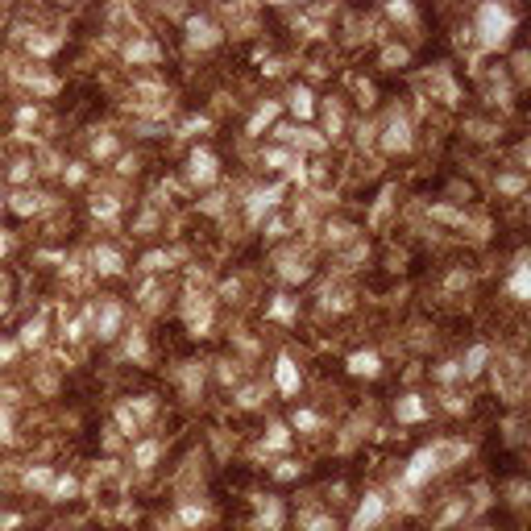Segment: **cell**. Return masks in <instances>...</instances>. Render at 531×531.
I'll list each match as a JSON object with an SVG mask.
<instances>
[{"mask_svg":"<svg viewBox=\"0 0 531 531\" xmlns=\"http://www.w3.org/2000/svg\"><path fill=\"white\" fill-rule=\"evenodd\" d=\"M511 33H515V8L494 4V0L478 8V37L486 50H503L511 42Z\"/></svg>","mask_w":531,"mask_h":531,"instance_id":"6da1fadb","label":"cell"},{"mask_svg":"<svg viewBox=\"0 0 531 531\" xmlns=\"http://www.w3.org/2000/svg\"><path fill=\"white\" fill-rule=\"evenodd\" d=\"M432 474H440V457H436V444H428V449H420L415 457H411V465L403 469V486L411 490V486H424Z\"/></svg>","mask_w":531,"mask_h":531,"instance_id":"7a4b0ae2","label":"cell"},{"mask_svg":"<svg viewBox=\"0 0 531 531\" xmlns=\"http://www.w3.org/2000/svg\"><path fill=\"white\" fill-rule=\"evenodd\" d=\"M220 37H224V29L212 17H187V42L195 50H212V46H220Z\"/></svg>","mask_w":531,"mask_h":531,"instance_id":"3957f363","label":"cell"},{"mask_svg":"<svg viewBox=\"0 0 531 531\" xmlns=\"http://www.w3.org/2000/svg\"><path fill=\"white\" fill-rule=\"evenodd\" d=\"M187 174H191V183L212 187V183L220 179V162H216V154H212V150H191V158H187Z\"/></svg>","mask_w":531,"mask_h":531,"instance_id":"277c9868","label":"cell"},{"mask_svg":"<svg viewBox=\"0 0 531 531\" xmlns=\"http://www.w3.org/2000/svg\"><path fill=\"white\" fill-rule=\"evenodd\" d=\"M382 515H386V498H382L378 490H370V494L361 498L357 515H353V531H374L382 523Z\"/></svg>","mask_w":531,"mask_h":531,"instance_id":"5b68a950","label":"cell"},{"mask_svg":"<svg viewBox=\"0 0 531 531\" xmlns=\"http://www.w3.org/2000/svg\"><path fill=\"white\" fill-rule=\"evenodd\" d=\"M120 316H125V307H120L116 299H104L100 312H91V328H96V336H100V341H112L116 328H120Z\"/></svg>","mask_w":531,"mask_h":531,"instance_id":"8992f818","label":"cell"},{"mask_svg":"<svg viewBox=\"0 0 531 531\" xmlns=\"http://www.w3.org/2000/svg\"><path fill=\"white\" fill-rule=\"evenodd\" d=\"M382 145L390 150V154H407L411 150V125H407V116H390L386 120V129H382Z\"/></svg>","mask_w":531,"mask_h":531,"instance_id":"52a82bcc","label":"cell"},{"mask_svg":"<svg viewBox=\"0 0 531 531\" xmlns=\"http://www.w3.org/2000/svg\"><path fill=\"white\" fill-rule=\"evenodd\" d=\"M282 191H287L282 183H270V187H262V191H253V195H249V204H245V212H249V220L258 224V220H262V216H266L270 208H278V199H282Z\"/></svg>","mask_w":531,"mask_h":531,"instance_id":"ba28073f","label":"cell"},{"mask_svg":"<svg viewBox=\"0 0 531 531\" xmlns=\"http://www.w3.org/2000/svg\"><path fill=\"white\" fill-rule=\"evenodd\" d=\"M287 108H291L299 120H312V116H316V96H312V87L295 83V87L287 91Z\"/></svg>","mask_w":531,"mask_h":531,"instance_id":"9c48e42d","label":"cell"},{"mask_svg":"<svg viewBox=\"0 0 531 531\" xmlns=\"http://www.w3.org/2000/svg\"><path fill=\"white\" fill-rule=\"evenodd\" d=\"M91 266H96V274H108V278H112V274L125 270V258H120L112 245H96V249H91Z\"/></svg>","mask_w":531,"mask_h":531,"instance_id":"30bf717a","label":"cell"},{"mask_svg":"<svg viewBox=\"0 0 531 531\" xmlns=\"http://www.w3.org/2000/svg\"><path fill=\"white\" fill-rule=\"evenodd\" d=\"M125 58L137 66V62H158L162 58V46L158 42H150V37H133L129 46H125Z\"/></svg>","mask_w":531,"mask_h":531,"instance_id":"8fae6325","label":"cell"},{"mask_svg":"<svg viewBox=\"0 0 531 531\" xmlns=\"http://www.w3.org/2000/svg\"><path fill=\"white\" fill-rule=\"evenodd\" d=\"M349 374H353V378H378V374H382V357H378L374 349L353 353V357H349Z\"/></svg>","mask_w":531,"mask_h":531,"instance_id":"7c38bea8","label":"cell"},{"mask_svg":"<svg viewBox=\"0 0 531 531\" xmlns=\"http://www.w3.org/2000/svg\"><path fill=\"white\" fill-rule=\"evenodd\" d=\"M274 382H278V390H282V395H295V390H299V366H295L287 353L274 361Z\"/></svg>","mask_w":531,"mask_h":531,"instance_id":"4fadbf2b","label":"cell"},{"mask_svg":"<svg viewBox=\"0 0 531 531\" xmlns=\"http://www.w3.org/2000/svg\"><path fill=\"white\" fill-rule=\"evenodd\" d=\"M395 415H399V424H420V420L428 415V403H424L420 395H403V399L395 403Z\"/></svg>","mask_w":531,"mask_h":531,"instance_id":"5bb4252c","label":"cell"},{"mask_svg":"<svg viewBox=\"0 0 531 531\" xmlns=\"http://www.w3.org/2000/svg\"><path fill=\"white\" fill-rule=\"evenodd\" d=\"M258 528L282 531V503L278 498H258Z\"/></svg>","mask_w":531,"mask_h":531,"instance_id":"9a60e30c","label":"cell"},{"mask_svg":"<svg viewBox=\"0 0 531 531\" xmlns=\"http://www.w3.org/2000/svg\"><path fill=\"white\" fill-rule=\"evenodd\" d=\"M486 361H490V345H474V349L465 353V361H457V366H461V378H465V382L478 378V374L486 370Z\"/></svg>","mask_w":531,"mask_h":531,"instance_id":"2e32d148","label":"cell"},{"mask_svg":"<svg viewBox=\"0 0 531 531\" xmlns=\"http://www.w3.org/2000/svg\"><path fill=\"white\" fill-rule=\"evenodd\" d=\"M511 295L515 299H531V274H528V253H519L515 258V274H511Z\"/></svg>","mask_w":531,"mask_h":531,"instance_id":"e0dca14e","label":"cell"},{"mask_svg":"<svg viewBox=\"0 0 531 531\" xmlns=\"http://www.w3.org/2000/svg\"><path fill=\"white\" fill-rule=\"evenodd\" d=\"M212 519V511L208 507H195V503H183L179 511H174V523L179 528H199V523H208Z\"/></svg>","mask_w":531,"mask_h":531,"instance_id":"ac0fdd59","label":"cell"},{"mask_svg":"<svg viewBox=\"0 0 531 531\" xmlns=\"http://www.w3.org/2000/svg\"><path fill=\"white\" fill-rule=\"evenodd\" d=\"M158 453H162L158 440H141V444H133V465H137V469H150V465L158 461Z\"/></svg>","mask_w":531,"mask_h":531,"instance_id":"d6986e66","label":"cell"},{"mask_svg":"<svg viewBox=\"0 0 531 531\" xmlns=\"http://www.w3.org/2000/svg\"><path fill=\"white\" fill-rule=\"evenodd\" d=\"M274 116H278V104H274V100H266V104H262V108L253 112V120H249V133L258 137V133H262L266 125H274Z\"/></svg>","mask_w":531,"mask_h":531,"instance_id":"ffe728a7","label":"cell"},{"mask_svg":"<svg viewBox=\"0 0 531 531\" xmlns=\"http://www.w3.org/2000/svg\"><path fill=\"white\" fill-rule=\"evenodd\" d=\"M42 199H46V195H37V191H17V195H12V212L33 216V212L42 208Z\"/></svg>","mask_w":531,"mask_h":531,"instance_id":"44dd1931","label":"cell"},{"mask_svg":"<svg viewBox=\"0 0 531 531\" xmlns=\"http://www.w3.org/2000/svg\"><path fill=\"white\" fill-rule=\"evenodd\" d=\"M42 341H46V320L37 316V320H29V324L21 328V341H17V345H29V349H37Z\"/></svg>","mask_w":531,"mask_h":531,"instance_id":"7402d4cb","label":"cell"},{"mask_svg":"<svg viewBox=\"0 0 531 531\" xmlns=\"http://www.w3.org/2000/svg\"><path fill=\"white\" fill-rule=\"evenodd\" d=\"M46 498H50V503L75 498V478H71V474H66V478H54V482H50V490H46Z\"/></svg>","mask_w":531,"mask_h":531,"instance_id":"603a6c76","label":"cell"},{"mask_svg":"<svg viewBox=\"0 0 531 531\" xmlns=\"http://www.w3.org/2000/svg\"><path fill=\"white\" fill-rule=\"evenodd\" d=\"M320 112H324V125H328V137H336V133H341V125H345V112H341V104H332V100H328V104H324Z\"/></svg>","mask_w":531,"mask_h":531,"instance_id":"cb8c5ba5","label":"cell"},{"mask_svg":"<svg viewBox=\"0 0 531 531\" xmlns=\"http://www.w3.org/2000/svg\"><path fill=\"white\" fill-rule=\"evenodd\" d=\"M299 158H303V154H291V150H266V166H274V170H282V166L291 170Z\"/></svg>","mask_w":531,"mask_h":531,"instance_id":"d4e9b609","label":"cell"},{"mask_svg":"<svg viewBox=\"0 0 531 531\" xmlns=\"http://www.w3.org/2000/svg\"><path fill=\"white\" fill-rule=\"evenodd\" d=\"M291 444V432H287V424H274L270 428V436H266V453H282Z\"/></svg>","mask_w":531,"mask_h":531,"instance_id":"484cf974","label":"cell"},{"mask_svg":"<svg viewBox=\"0 0 531 531\" xmlns=\"http://www.w3.org/2000/svg\"><path fill=\"white\" fill-rule=\"evenodd\" d=\"M270 320H295V299H287V295H278L274 303H270V312H266Z\"/></svg>","mask_w":531,"mask_h":531,"instance_id":"4316f807","label":"cell"},{"mask_svg":"<svg viewBox=\"0 0 531 531\" xmlns=\"http://www.w3.org/2000/svg\"><path fill=\"white\" fill-rule=\"evenodd\" d=\"M50 482H54V474H50L46 465H37V469L25 474V486H29V490H50Z\"/></svg>","mask_w":531,"mask_h":531,"instance_id":"83f0119b","label":"cell"},{"mask_svg":"<svg viewBox=\"0 0 531 531\" xmlns=\"http://www.w3.org/2000/svg\"><path fill=\"white\" fill-rule=\"evenodd\" d=\"M116 428H120V432H125V436H129V440H133V436H137V432H141V424H137V420H133V415H129V407H125V403H120V407H116Z\"/></svg>","mask_w":531,"mask_h":531,"instance_id":"f1b7e54d","label":"cell"},{"mask_svg":"<svg viewBox=\"0 0 531 531\" xmlns=\"http://www.w3.org/2000/svg\"><path fill=\"white\" fill-rule=\"evenodd\" d=\"M125 357H137V361L145 357V336H141L137 328H133V332H129V341H125Z\"/></svg>","mask_w":531,"mask_h":531,"instance_id":"f546056e","label":"cell"},{"mask_svg":"<svg viewBox=\"0 0 531 531\" xmlns=\"http://www.w3.org/2000/svg\"><path fill=\"white\" fill-rule=\"evenodd\" d=\"M291 424H295L299 432H316V428H320V415H316V411H295Z\"/></svg>","mask_w":531,"mask_h":531,"instance_id":"4dcf8cb0","label":"cell"},{"mask_svg":"<svg viewBox=\"0 0 531 531\" xmlns=\"http://www.w3.org/2000/svg\"><path fill=\"white\" fill-rule=\"evenodd\" d=\"M303 531H336L332 515H303Z\"/></svg>","mask_w":531,"mask_h":531,"instance_id":"1f68e13d","label":"cell"},{"mask_svg":"<svg viewBox=\"0 0 531 531\" xmlns=\"http://www.w3.org/2000/svg\"><path fill=\"white\" fill-rule=\"evenodd\" d=\"M54 46H58V37H29V54H37V58L54 54Z\"/></svg>","mask_w":531,"mask_h":531,"instance_id":"d6a6232c","label":"cell"},{"mask_svg":"<svg viewBox=\"0 0 531 531\" xmlns=\"http://www.w3.org/2000/svg\"><path fill=\"white\" fill-rule=\"evenodd\" d=\"M91 154H96V158H112V154H116V137H96V141H91Z\"/></svg>","mask_w":531,"mask_h":531,"instance_id":"836d02e7","label":"cell"},{"mask_svg":"<svg viewBox=\"0 0 531 531\" xmlns=\"http://www.w3.org/2000/svg\"><path fill=\"white\" fill-rule=\"evenodd\" d=\"M91 212H96L100 220H116V199H96Z\"/></svg>","mask_w":531,"mask_h":531,"instance_id":"e575fe53","label":"cell"},{"mask_svg":"<svg viewBox=\"0 0 531 531\" xmlns=\"http://www.w3.org/2000/svg\"><path fill=\"white\" fill-rule=\"evenodd\" d=\"M8 440H12V411L0 407V444H8Z\"/></svg>","mask_w":531,"mask_h":531,"instance_id":"d590c367","label":"cell"},{"mask_svg":"<svg viewBox=\"0 0 531 531\" xmlns=\"http://www.w3.org/2000/svg\"><path fill=\"white\" fill-rule=\"evenodd\" d=\"M386 12H390L395 21H415V8H411V4H386Z\"/></svg>","mask_w":531,"mask_h":531,"instance_id":"8d00e7d4","label":"cell"},{"mask_svg":"<svg viewBox=\"0 0 531 531\" xmlns=\"http://www.w3.org/2000/svg\"><path fill=\"white\" fill-rule=\"evenodd\" d=\"M166 262H170L166 253H145V258H141V270H162Z\"/></svg>","mask_w":531,"mask_h":531,"instance_id":"74e56055","label":"cell"},{"mask_svg":"<svg viewBox=\"0 0 531 531\" xmlns=\"http://www.w3.org/2000/svg\"><path fill=\"white\" fill-rule=\"evenodd\" d=\"M436 378H440V382H453V378H461V366H457V361H444V366L436 370Z\"/></svg>","mask_w":531,"mask_h":531,"instance_id":"f35d334b","label":"cell"},{"mask_svg":"<svg viewBox=\"0 0 531 531\" xmlns=\"http://www.w3.org/2000/svg\"><path fill=\"white\" fill-rule=\"evenodd\" d=\"M299 469H303V465H295V461H282V465L274 469V478H282V482H291V478H299Z\"/></svg>","mask_w":531,"mask_h":531,"instance_id":"ab89813d","label":"cell"},{"mask_svg":"<svg viewBox=\"0 0 531 531\" xmlns=\"http://www.w3.org/2000/svg\"><path fill=\"white\" fill-rule=\"evenodd\" d=\"M237 403H241V407H258V403H262V390H258V386H249V390H241V399H237Z\"/></svg>","mask_w":531,"mask_h":531,"instance_id":"60d3db41","label":"cell"},{"mask_svg":"<svg viewBox=\"0 0 531 531\" xmlns=\"http://www.w3.org/2000/svg\"><path fill=\"white\" fill-rule=\"evenodd\" d=\"M195 129H208V116H191V120L183 125V133H179V137H191Z\"/></svg>","mask_w":531,"mask_h":531,"instance_id":"b9f144b4","label":"cell"},{"mask_svg":"<svg viewBox=\"0 0 531 531\" xmlns=\"http://www.w3.org/2000/svg\"><path fill=\"white\" fill-rule=\"evenodd\" d=\"M382 58H386V62H407V50H403V46H386Z\"/></svg>","mask_w":531,"mask_h":531,"instance_id":"7bdbcfd3","label":"cell"},{"mask_svg":"<svg viewBox=\"0 0 531 531\" xmlns=\"http://www.w3.org/2000/svg\"><path fill=\"white\" fill-rule=\"evenodd\" d=\"M12 353H17V341H0V366H8Z\"/></svg>","mask_w":531,"mask_h":531,"instance_id":"ee69618b","label":"cell"},{"mask_svg":"<svg viewBox=\"0 0 531 531\" xmlns=\"http://www.w3.org/2000/svg\"><path fill=\"white\" fill-rule=\"evenodd\" d=\"M12 179H17V183L29 179V162H12Z\"/></svg>","mask_w":531,"mask_h":531,"instance_id":"f6af8a7d","label":"cell"},{"mask_svg":"<svg viewBox=\"0 0 531 531\" xmlns=\"http://www.w3.org/2000/svg\"><path fill=\"white\" fill-rule=\"evenodd\" d=\"M282 228H287L282 220H270V224H266V237H282Z\"/></svg>","mask_w":531,"mask_h":531,"instance_id":"bcb514c9","label":"cell"},{"mask_svg":"<svg viewBox=\"0 0 531 531\" xmlns=\"http://www.w3.org/2000/svg\"><path fill=\"white\" fill-rule=\"evenodd\" d=\"M498 187H503V191H519L523 183H519V179H498Z\"/></svg>","mask_w":531,"mask_h":531,"instance_id":"7dc6e473","label":"cell"},{"mask_svg":"<svg viewBox=\"0 0 531 531\" xmlns=\"http://www.w3.org/2000/svg\"><path fill=\"white\" fill-rule=\"evenodd\" d=\"M21 523V515H0V528H17Z\"/></svg>","mask_w":531,"mask_h":531,"instance_id":"c3c4849f","label":"cell"},{"mask_svg":"<svg viewBox=\"0 0 531 531\" xmlns=\"http://www.w3.org/2000/svg\"><path fill=\"white\" fill-rule=\"evenodd\" d=\"M8 249H12V237H8V233H0V253H8Z\"/></svg>","mask_w":531,"mask_h":531,"instance_id":"681fc988","label":"cell"},{"mask_svg":"<svg viewBox=\"0 0 531 531\" xmlns=\"http://www.w3.org/2000/svg\"><path fill=\"white\" fill-rule=\"evenodd\" d=\"M0 208H4V195H0Z\"/></svg>","mask_w":531,"mask_h":531,"instance_id":"f907efd6","label":"cell"}]
</instances>
